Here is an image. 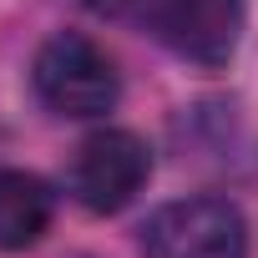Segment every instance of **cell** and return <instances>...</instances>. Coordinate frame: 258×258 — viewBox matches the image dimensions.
I'll list each match as a JSON object with an SVG mask.
<instances>
[{
    "instance_id": "obj_1",
    "label": "cell",
    "mask_w": 258,
    "mask_h": 258,
    "mask_svg": "<svg viewBox=\"0 0 258 258\" xmlns=\"http://www.w3.org/2000/svg\"><path fill=\"white\" fill-rule=\"evenodd\" d=\"M31 86L41 96V106L51 116H66V121H86V116H106L121 96V76H116V61L91 41V36H76V31H61L51 36L36 61H31Z\"/></svg>"
},
{
    "instance_id": "obj_5",
    "label": "cell",
    "mask_w": 258,
    "mask_h": 258,
    "mask_svg": "<svg viewBox=\"0 0 258 258\" xmlns=\"http://www.w3.org/2000/svg\"><path fill=\"white\" fill-rule=\"evenodd\" d=\"M51 213H56V198L36 172L0 167V253L36 248L51 228Z\"/></svg>"
},
{
    "instance_id": "obj_4",
    "label": "cell",
    "mask_w": 258,
    "mask_h": 258,
    "mask_svg": "<svg viewBox=\"0 0 258 258\" xmlns=\"http://www.w3.org/2000/svg\"><path fill=\"white\" fill-rule=\"evenodd\" d=\"M243 11L248 0H157L152 31L177 61L198 71H223L238 51Z\"/></svg>"
},
{
    "instance_id": "obj_2",
    "label": "cell",
    "mask_w": 258,
    "mask_h": 258,
    "mask_svg": "<svg viewBox=\"0 0 258 258\" xmlns=\"http://www.w3.org/2000/svg\"><path fill=\"white\" fill-rule=\"evenodd\" d=\"M137 248L142 258H248V228L228 198H182L142 223Z\"/></svg>"
},
{
    "instance_id": "obj_6",
    "label": "cell",
    "mask_w": 258,
    "mask_h": 258,
    "mask_svg": "<svg viewBox=\"0 0 258 258\" xmlns=\"http://www.w3.org/2000/svg\"><path fill=\"white\" fill-rule=\"evenodd\" d=\"M86 11H96V16H126V11H137L142 0H81Z\"/></svg>"
},
{
    "instance_id": "obj_3",
    "label": "cell",
    "mask_w": 258,
    "mask_h": 258,
    "mask_svg": "<svg viewBox=\"0 0 258 258\" xmlns=\"http://www.w3.org/2000/svg\"><path fill=\"white\" fill-rule=\"evenodd\" d=\"M152 177V147L126 132V126H101V132H91L71 167H66V192L86 208V213H121L126 203H132Z\"/></svg>"
}]
</instances>
